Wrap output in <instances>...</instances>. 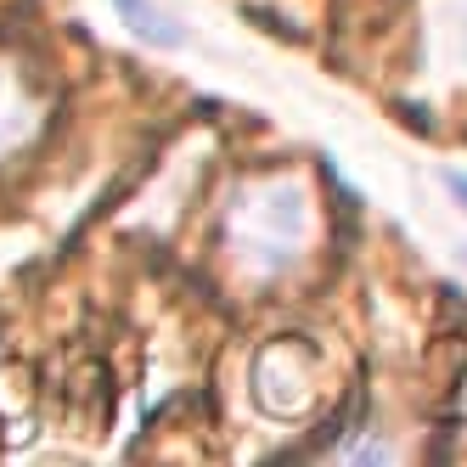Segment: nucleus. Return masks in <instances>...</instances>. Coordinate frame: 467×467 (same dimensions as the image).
<instances>
[{
  "label": "nucleus",
  "mask_w": 467,
  "mask_h": 467,
  "mask_svg": "<svg viewBox=\"0 0 467 467\" xmlns=\"http://www.w3.org/2000/svg\"><path fill=\"white\" fill-rule=\"evenodd\" d=\"M310 231H316V209H310V186L298 175L248 181L225 209V248L237 259V271L254 282L287 276L305 259Z\"/></svg>",
  "instance_id": "1"
},
{
  "label": "nucleus",
  "mask_w": 467,
  "mask_h": 467,
  "mask_svg": "<svg viewBox=\"0 0 467 467\" xmlns=\"http://www.w3.org/2000/svg\"><path fill=\"white\" fill-rule=\"evenodd\" d=\"M35 130H40V102H35V90L23 85L17 68H6V62H0V163L17 158L28 141H35Z\"/></svg>",
  "instance_id": "2"
},
{
  "label": "nucleus",
  "mask_w": 467,
  "mask_h": 467,
  "mask_svg": "<svg viewBox=\"0 0 467 467\" xmlns=\"http://www.w3.org/2000/svg\"><path fill=\"white\" fill-rule=\"evenodd\" d=\"M113 12H119V23L136 35L141 46H152V51H181L186 46V28L163 12V6H152V0H113Z\"/></svg>",
  "instance_id": "3"
},
{
  "label": "nucleus",
  "mask_w": 467,
  "mask_h": 467,
  "mask_svg": "<svg viewBox=\"0 0 467 467\" xmlns=\"http://www.w3.org/2000/svg\"><path fill=\"white\" fill-rule=\"evenodd\" d=\"M440 181H445V192L456 197V209L467 214V175H462V170H440Z\"/></svg>",
  "instance_id": "4"
},
{
  "label": "nucleus",
  "mask_w": 467,
  "mask_h": 467,
  "mask_svg": "<svg viewBox=\"0 0 467 467\" xmlns=\"http://www.w3.org/2000/svg\"><path fill=\"white\" fill-rule=\"evenodd\" d=\"M462 265H467V248H462Z\"/></svg>",
  "instance_id": "5"
}]
</instances>
